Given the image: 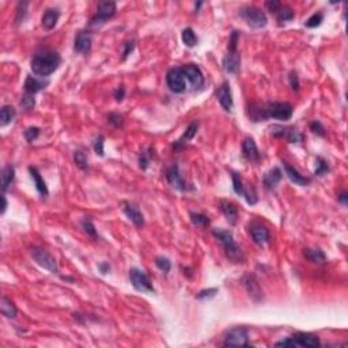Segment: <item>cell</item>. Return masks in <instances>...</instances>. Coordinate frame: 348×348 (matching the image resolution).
<instances>
[{
  "instance_id": "7",
  "label": "cell",
  "mask_w": 348,
  "mask_h": 348,
  "mask_svg": "<svg viewBox=\"0 0 348 348\" xmlns=\"http://www.w3.org/2000/svg\"><path fill=\"white\" fill-rule=\"evenodd\" d=\"M30 254H32V257H33L35 263L40 266H42L44 269H47V271L52 273H56L59 271L57 261H56L55 257H53L48 250L35 246V248H32V249H30Z\"/></svg>"
},
{
  "instance_id": "44",
  "label": "cell",
  "mask_w": 348,
  "mask_h": 348,
  "mask_svg": "<svg viewBox=\"0 0 348 348\" xmlns=\"http://www.w3.org/2000/svg\"><path fill=\"white\" fill-rule=\"evenodd\" d=\"M324 21V15L321 14V13H317V14H313L309 19L306 21V28H310V29H314V28H318L321 23Z\"/></svg>"
},
{
  "instance_id": "43",
  "label": "cell",
  "mask_w": 348,
  "mask_h": 348,
  "mask_svg": "<svg viewBox=\"0 0 348 348\" xmlns=\"http://www.w3.org/2000/svg\"><path fill=\"white\" fill-rule=\"evenodd\" d=\"M103 144H105V137H103V135H98V136L94 139V142H93V149L96 151L97 155H99V157H103V155H105Z\"/></svg>"
},
{
  "instance_id": "18",
  "label": "cell",
  "mask_w": 348,
  "mask_h": 348,
  "mask_svg": "<svg viewBox=\"0 0 348 348\" xmlns=\"http://www.w3.org/2000/svg\"><path fill=\"white\" fill-rule=\"evenodd\" d=\"M295 347H320V339L313 333H306V332H298L291 336Z\"/></svg>"
},
{
  "instance_id": "41",
  "label": "cell",
  "mask_w": 348,
  "mask_h": 348,
  "mask_svg": "<svg viewBox=\"0 0 348 348\" xmlns=\"http://www.w3.org/2000/svg\"><path fill=\"white\" fill-rule=\"evenodd\" d=\"M81 225H82V229L84 230V232H87V235L90 237H93V238H97L98 237V234H97V230H96V226L94 223L90 220V219H83L82 222H81Z\"/></svg>"
},
{
  "instance_id": "53",
  "label": "cell",
  "mask_w": 348,
  "mask_h": 348,
  "mask_svg": "<svg viewBox=\"0 0 348 348\" xmlns=\"http://www.w3.org/2000/svg\"><path fill=\"white\" fill-rule=\"evenodd\" d=\"M337 200L340 201L343 205L348 204V193L347 191H341L339 195H337Z\"/></svg>"
},
{
  "instance_id": "54",
  "label": "cell",
  "mask_w": 348,
  "mask_h": 348,
  "mask_svg": "<svg viewBox=\"0 0 348 348\" xmlns=\"http://www.w3.org/2000/svg\"><path fill=\"white\" fill-rule=\"evenodd\" d=\"M98 269L101 271V273H102V275L109 273V271H110L109 263H99V264H98Z\"/></svg>"
},
{
  "instance_id": "27",
  "label": "cell",
  "mask_w": 348,
  "mask_h": 348,
  "mask_svg": "<svg viewBox=\"0 0 348 348\" xmlns=\"http://www.w3.org/2000/svg\"><path fill=\"white\" fill-rule=\"evenodd\" d=\"M219 207H220V210L223 212L226 219L229 220V223L230 225H235L237 220H238V211L234 207V204L230 203V201H227V200H220L219 201Z\"/></svg>"
},
{
  "instance_id": "1",
  "label": "cell",
  "mask_w": 348,
  "mask_h": 348,
  "mask_svg": "<svg viewBox=\"0 0 348 348\" xmlns=\"http://www.w3.org/2000/svg\"><path fill=\"white\" fill-rule=\"evenodd\" d=\"M294 109L288 102H269V103H252L249 106V116L253 121H264L268 118H276L287 121L293 117Z\"/></svg>"
},
{
  "instance_id": "24",
  "label": "cell",
  "mask_w": 348,
  "mask_h": 348,
  "mask_svg": "<svg viewBox=\"0 0 348 348\" xmlns=\"http://www.w3.org/2000/svg\"><path fill=\"white\" fill-rule=\"evenodd\" d=\"M283 178V173L280 170L279 167H273L271 170H268L263 177V182L268 191H273L276 188V185L279 184Z\"/></svg>"
},
{
  "instance_id": "13",
  "label": "cell",
  "mask_w": 348,
  "mask_h": 348,
  "mask_svg": "<svg viewBox=\"0 0 348 348\" xmlns=\"http://www.w3.org/2000/svg\"><path fill=\"white\" fill-rule=\"evenodd\" d=\"M241 68V55L238 50H227V53L223 57V69L227 74L235 75L238 74Z\"/></svg>"
},
{
  "instance_id": "29",
  "label": "cell",
  "mask_w": 348,
  "mask_h": 348,
  "mask_svg": "<svg viewBox=\"0 0 348 348\" xmlns=\"http://www.w3.org/2000/svg\"><path fill=\"white\" fill-rule=\"evenodd\" d=\"M15 178V167L13 165H6L1 170V191L6 193Z\"/></svg>"
},
{
  "instance_id": "30",
  "label": "cell",
  "mask_w": 348,
  "mask_h": 348,
  "mask_svg": "<svg viewBox=\"0 0 348 348\" xmlns=\"http://www.w3.org/2000/svg\"><path fill=\"white\" fill-rule=\"evenodd\" d=\"M303 254H305L307 261H310L313 264H325L327 263V256L320 249H310V248H307V249L303 250Z\"/></svg>"
},
{
  "instance_id": "46",
  "label": "cell",
  "mask_w": 348,
  "mask_h": 348,
  "mask_svg": "<svg viewBox=\"0 0 348 348\" xmlns=\"http://www.w3.org/2000/svg\"><path fill=\"white\" fill-rule=\"evenodd\" d=\"M309 127H310V131L315 133L317 136H325V128H324V125L321 124V121L318 120H314L312 123L309 124Z\"/></svg>"
},
{
  "instance_id": "42",
  "label": "cell",
  "mask_w": 348,
  "mask_h": 348,
  "mask_svg": "<svg viewBox=\"0 0 348 348\" xmlns=\"http://www.w3.org/2000/svg\"><path fill=\"white\" fill-rule=\"evenodd\" d=\"M40 132H41V130L38 127H30L23 132V136H25L28 143H33L35 139L40 136Z\"/></svg>"
},
{
  "instance_id": "45",
  "label": "cell",
  "mask_w": 348,
  "mask_h": 348,
  "mask_svg": "<svg viewBox=\"0 0 348 348\" xmlns=\"http://www.w3.org/2000/svg\"><path fill=\"white\" fill-rule=\"evenodd\" d=\"M108 123L113 125L115 128H123L124 125V117L118 113H110L108 116Z\"/></svg>"
},
{
  "instance_id": "49",
  "label": "cell",
  "mask_w": 348,
  "mask_h": 348,
  "mask_svg": "<svg viewBox=\"0 0 348 348\" xmlns=\"http://www.w3.org/2000/svg\"><path fill=\"white\" fill-rule=\"evenodd\" d=\"M288 82H290L291 89L295 90V91H298V90H299V78H298V75H297V72L291 71V72L288 74Z\"/></svg>"
},
{
  "instance_id": "8",
  "label": "cell",
  "mask_w": 348,
  "mask_h": 348,
  "mask_svg": "<svg viewBox=\"0 0 348 348\" xmlns=\"http://www.w3.org/2000/svg\"><path fill=\"white\" fill-rule=\"evenodd\" d=\"M232 189L234 192L238 195V196H242V198H245V200L248 201V204H256L257 203V193L256 191L253 189L252 186H246L244 184V180L242 177L239 176L238 173H235V171H232Z\"/></svg>"
},
{
  "instance_id": "2",
  "label": "cell",
  "mask_w": 348,
  "mask_h": 348,
  "mask_svg": "<svg viewBox=\"0 0 348 348\" xmlns=\"http://www.w3.org/2000/svg\"><path fill=\"white\" fill-rule=\"evenodd\" d=\"M60 64H62V56L57 52L44 50V52H38L33 56L30 67L35 76L48 78L60 67Z\"/></svg>"
},
{
  "instance_id": "6",
  "label": "cell",
  "mask_w": 348,
  "mask_h": 348,
  "mask_svg": "<svg viewBox=\"0 0 348 348\" xmlns=\"http://www.w3.org/2000/svg\"><path fill=\"white\" fill-rule=\"evenodd\" d=\"M186 76H185L184 71L181 67H174L170 68L166 74V83L167 87L170 89L171 93L174 94H182L186 90Z\"/></svg>"
},
{
  "instance_id": "25",
  "label": "cell",
  "mask_w": 348,
  "mask_h": 348,
  "mask_svg": "<svg viewBox=\"0 0 348 348\" xmlns=\"http://www.w3.org/2000/svg\"><path fill=\"white\" fill-rule=\"evenodd\" d=\"M60 18V11L59 8H48L44 15H42L41 22H42V28L45 29L47 32H50L56 28L57 25V21Z\"/></svg>"
},
{
  "instance_id": "38",
  "label": "cell",
  "mask_w": 348,
  "mask_h": 348,
  "mask_svg": "<svg viewBox=\"0 0 348 348\" xmlns=\"http://www.w3.org/2000/svg\"><path fill=\"white\" fill-rule=\"evenodd\" d=\"M315 161H317V166H315V170H314V176L321 177V176H325V174H328L331 171V167H329V165H328V162L324 158L317 157Z\"/></svg>"
},
{
  "instance_id": "21",
  "label": "cell",
  "mask_w": 348,
  "mask_h": 348,
  "mask_svg": "<svg viewBox=\"0 0 348 348\" xmlns=\"http://www.w3.org/2000/svg\"><path fill=\"white\" fill-rule=\"evenodd\" d=\"M48 84H49V81H44V78L28 75L26 81H25V84H23V89H25V93L32 94V96H35L38 91H41V90L45 89Z\"/></svg>"
},
{
  "instance_id": "5",
  "label": "cell",
  "mask_w": 348,
  "mask_h": 348,
  "mask_svg": "<svg viewBox=\"0 0 348 348\" xmlns=\"http://www.w3.org/2000/svg\"><path fill=\"white\" fill-rule=\"evenodd\" d=\"M117 11V4L115 1H101L97 7L96 15L90 19V26L99 28L112 19Z\"/></svg>"
},
{
  "instance_id": "36",
  "label": "cell",
  "mask_w": 348,
  "mask_h": 348,
  "mask_svg": "<svg viewBox=\"0 0 348 348\" xmlns=\"http://www.w3.org/2000/svg\"><path fill=\"white\" fill-rule=\"evenodd\" d=\"M294 17H295V14H294L293 8L287 7V6H282V7L279 8V11L276 13V18H278V22H279V23H284V22L291 21V19H294Z\"/></svg>"
},
{
  "instance_id": "52",
  "label": "cell",
  "mask_w": 348,
  "mask_h": 348,
  "mask_svg": "<svg viewBox=\"0 0 348 348\" xmlns=\"http://www.w3.org/2000/svg\"><path fill=\"white\" fill-rule=\"evenodd\" d=\"M113 97H115V99H116L117 102H121L124 98H125V89H124V86H118V87L115 90Z\"/></svg>"
},
{
  "instance_id": "40",
  "label": "cell",
  "mask_w": 348,
  "mask_h": 348,
  "mask_svg": "<svg viewBox=\"0 0 348 348\" xmlns=\"http://www.w3.org/2000/svg\"><path fill=\"white\" fill-rule=\"evenodd\" d=\"M155 265L158 266V269H161L165 273H167L171 269L170 260L167 259V257H164V256L155 257Z\"/></svg>"
},
{
  "instance_id": "12",
  "label": "cell",
  "mask_w": 348,
  "mask_h": 348,
  "mask_svg": "<svg viewBox=\"0 0 348 348\" xmlns=\"http://www.w3.org/2000/svg\"><path fill=\"white\" fill-rule=\"evenodd\" d=\"M184 71L186 79L192 83L193 89L201 90L204 86V75L201 72V69L196 64H185L184 67H181Z\"/></svg>"
},
{
  "instance_id": "16",
  "label": "cell",
  "mask_w": 348,
  "mask_h": 348,
  "mask_svg": "<svg viewBox=\"0 0 348 348\" xmlns=\"http://www.w3.org/2000/svg\"><path fill=\"white\" fill-rule=\"evenodd\" d=\"M249 232H250L253 242L256 245L264 246L265 244L269 242L271 235H269V232H268V229H266L265 226L260 225V223H252V225L249 226Z\"/></svg>"
},
{
  "instance_id": "39",
  "label": "cell",
  "mask_w": 348,
  "mask_h": 348,
  "mask_svg": "<svg viewBox=\"0 0 348 348\" xmlns=\"http://www.w3.org/2000/svg\"><path fill=\"white\" fill-rule=\"evenodd\" d=\"M21 108L26 112H32L35 108V98L32 94L25 93L21 98Z\"/></svg>"
},
{
  "instance_id": "50",
  "label": "cell",
  "mask_w": 348,
  "mask_h": 348,
  "mask_svg": "<svg viewBox=\"0 0 348 348\" xmlns=\"http://www.w3.org/2000/svg\"><path fill=\"white\" fill-rule=\"evenodd\" d=\"M265 7L268 8V11L276 14L279 11V8L282 7V3L278 1V0H268V1H265Z\"/></svg>"
},
{
  "instance_id": "32",
  "label": "cell",
  "mask_w": 348,
  "mask_h": 348,
  "mask_svg": "<svg viewBox=\"0 0 348 348\" xmlns=\"http://www.w3.org/2000/svg\"><path fill=\"white\" fill-rule=\"evenodd\" d=\"M181 40L184 42L185 47H188V48H193V47L198 45V35H196V33L193 32L192 28H186L182 30Z\"/></svg>"
},
{
  "instance_id": "34",
  "label": "cell",
  "mask_w": 348,
  "mask_h": 348,
  "mask_svg": "<svg viewBox=\"0 0 348 348\" xmlns=\"http://www.w3.org/2000/svg\"><path fill=\"white\" fill-rule=\"evenodd\" d=\"M283 137H286L288 143H300L303 140V135L299 131L297 128H288V127H284Z\"/></svg>"
},
{
  "instance_id": "55",
  "label": "cell",
  "mask_w": 348,
  "mask_h": 348,
  "mask_svg": "<svg viewBox=\"0 0 348 348\" xmlns=\"http://www.w3.org/2000/svg\"><path fill=\"white\" fill-rule=\"evenodd\" d=\"M1 200H3V207H1V214H4V212H6V210H7V205H8L7 198H6V195H4V193L1 195Z\"/></svg>"
},
{
  "instance_id": "31",
  "label": "cell",
  "mask_w": 348,
  "mask_h": 348,
  "mask_svg": "<svg viewBox=\"0 0 348 348\" xmlns=\"http://www.w3.org/2000/svg\"><path fill=\"white\" fill-rule=\"evenodd\" d=\"M15 116H17V110L13 106H10V105L1 106V109H0V127L8 125L14 120Z\"/></svg>"
},
{
  "instance_id": "22",
  "label": "cell",
  "mask_w": 348,
  "mask_h": 348,
  "mask_svg": "<svg viewBox=\"0 0 348 348\" xmlns=\"http://www.w3.org/2000/svg\"><path fill=\"white\" fill-rule=\"evenodd\" d=\"M198 130H199V121H193L188 125V128L185 130V132L181 135L180 139H177L174 144H173V149L174 150H181L182 147L186 146V143H189L193 137L196 136V133H198Z\"/></svg>"
},
{
  "instance_id": "20",
  "label": "cell",
  "mask_w": 348,
  "mask_h": 348,
  "mask_svg": "<svg viewBox=\"0 0 348 348\" xmlns=\"http://www.w3.org/2000/svg\"><path fill=\"white\" fill-rule=\"evenodd\" d=\"M121 208H123L124 214L127 215V218L130 219L133 225L136 226V227H143L146 222H144L143 214L140 212L139 207H136L135 204H131V203L124 201L123 207H121Z\"/></svg>"
},
{
  "instance_id": "11",
  "label": "cell",
  "mask_w": 348,
  "mask_h": 348,
  "mask_svg": "<svg viewBox=\"0 0 348 348\" xmlns=\"http://www.w3.org/2000/svg\"><path fill=\"white\" fill-rule=\"evenodd\" d=\"M166 180H167V182H169L174 189H177V191L180 192H188L193 189L192 186H189V185L186 184L184 180H182L181 174H180V167H178L177 164L171 165L170 167L166 169Z\"/></svg>"
},
{
  "instance_id": "15",
  "label": "cell",
  "mask_w": 348,
  "mask_h": 348,
  "mask_svg": "<svg viewBox=\"0 0 348 348\" xmlns=\"http://www.w3.org/2000/svg\"><path fill=\"white\" fill-rule=\"evenodd\" d=\"M93 47V37L90 32H79L75 37L74 41V49L76 53H82V55H87Z\"/></svg>"
},
{
  "instance_id": "51",
  "label": "cell",
  "mask_w": 348,
  "mask_h": 348,
  "mask_svg": "<svg viewBox=\"0 0 348 348\" xmlns=\"http://www.w3.org/2000/svg\"><path fill=\"white\" fill-rule=\"evenodd\" d=\"M275 347H295V343H294L293 337L290 336V337H286L283 340L275 343Z\"/></svg>"
},
{
  "instance_id": "35",
  "label": "cell",
  "mask_w": 348,
  "mask_h": 348,
  "mask_svg": "<svg viewBox=\"0 0 348 348\" xmlns=\"http://www.w3.org/2000/svg\"><path fill=\"white\" fill-rule=\"evenodd\" d=\"M152 155H154V149H152V147L147 149V150H143L140 152V155H139V167H140L142 170H147V169H149Z\"/></svg>"
},
{
  "instance_id": "17",
  "label": "cell",
  "mask_w": 348,
  "mask_h": 348,
  "mask_svg": "<svg viewBox=\"0 0 348 348\" xmlns=\"http://www.w3.org/2000/svg\"><path fill=\"white\" fill-rule=\"evenodd\" d=\"M216 97H218V101L220 103V106L226 110V112H230L232 109V87H230V83L223 82L219 86L218 91H216Z\"/></svg>"
},
{
  "instance_id": "10",
  "label": "cell",
  "mask_w": 348,
  "mask_h": 348,
  "mask_svg": "<svg viewBox=\"0 0 348 348\" xmlns=\"http://www.w3.org/2000/svg\"><path fill=\"white\" fill-rule=\"evenodd\" d=\"M223 346L227 347H246L249 346V333L246 328H232L225 336Z\"/></svg>"
},
{
  "instance_id": "3",
  "label": "cell",
  "mask_w": 348,
  "mask_h": 348,
  "mask_svg": "<svg viewBox=\"0 0 348 348\" xmlns=\"http://www.w3.org/2000/svg\"><path fill=\"white\" fill-rule=\"evenodd\" d=\"M212 234L222 244L223 249H225L226 257L230 260L232 263L239 264V263L245 261V254L242 252V249L237 245V242L234 241L232 232L223 230V229H214Z\"/></svg>"
},
{
  "instance_id": "26",
  "label": "cell",
  "mask_w": 348,
  "mask_h": 348,
  "mask_svg": "<svg viewBox=\"0 0 348 348\" xmlns=\"http://www.w3.org/2000/svg\"><path fill=\"white\" fill-rule=\"evenodd\" d=\"M29 173H30V177L33 178V182H34L35 189L38 191V193L41 195L42 198H47V196L49 195L48 186H47V184H45L44 178L41 177V174H40L38 169H37V167H34V166H30V167H29Z\"/></svg>"
},
{
  "instance_id": "37",
  "label": "cell",
  "mask_w": 348,
  "mask_h": 348,
  "mask_svg": "<svg viewBox=\"0 0 348 348\" xmlns=\"http://www.w3.org/2000/svg\"><path fill=\"white\" fill-rule=\"evenodd\" d=\"M74 162L81 170H89V159L83 151L78 150L74 152Z\"/></svg>"
},
{
  "instance_id": "47",
  "label": "cell",
  "mask_w": 348,
  "mask_h": 348,
  "mask_svg": "<svg viewBox=\"0 0 348 348\" xmlns=\"http://www.w3.org/2000/svg\"><path fill=\"white\" fill-rule=\"evenodd\" d=\"M218 288H207V290H201L200 293L196 295V298H198L199 300H203V299H210V298H214L216 294H218Z\"/></svg>"
},
{
  "instance_id": "56",
  "label": "cell",
  "mask_w": 348,
  "mask_h": 348,
  "mask_svg": "<svg viewBox=\"0 0 348 348\" xmlns=\"http://www.w3.org/2000/svg\"><path fill=\"white\" fill-rule=\"evenodd\" d=\"M201 4H203V3H201V1H199V3H198V4H196V11H198V10H199V8H200V7H201Z\"/></svg>"
},
{
  "instance_id": "4",
  "label": "cell",
  "mask_w": 348,
  "mask_h": 348,
  "mask_svg": "<svg viewBox=\"0 0 348 348\" xmlns=\"http://www.w3.org/2000/svg\"><path fill=\"white\" fill-rule=\"evenodd\" d=\"M239 17L253 29H263L268 25V18L260 8L254 6H245L239 8Z\"/></svg>"
},
{
  "instance_id": "9",
  "label": "cell",
  "mask_w": 348,
  "mask_h": 348,
  "mask_svg": "<svg viewBox=\"0 0 348 348\" xmlns=\"http://www.w3.org/2000/svg\"><path fill=\"white\" fill-rule=\"evenodd\" d=\"M130 280L133 288L139 293H154L155 288L151 283L150 278L146 275L144 271L139 268H131L130 269Z\"/></svg>"
},
{
  "instance_id": "23",
  "label": "cell",
  "mask_w": 348,
  "mask_h": 348,
  "mask_svg": "<svg viewBox=\"0 0 348 348\" xmlns=\"http://www.w3.org/2000/svg\"><path fill=\"white\" fill-rule=\"evenodd\" d=\"M283 167H284V173L286 176L290 178V181L294 182L295 185H299V186H307V185L312 182V180L309 177H305L303 174H300L299 171L297 170L295 167H293L291 165L283 162Z\"/></svg>"
},
{
  "instance_id": "48",
  "label": "cell",
  "mask_w": 348,
  "mask_h": 348,
  "mask_svg": "<svg viewBox=\"0 0 348 348\" xmlns=\"http://www.w3.org/2000/svg\"><path fill=\"white\" fill-rule=\"evenodd\" d=\"M135 45H136V41L135 40H131V41L124 42V50H123V60H125L128 56L133 52L135 49Z\"/></svg>"
},
{
  "instance_id": "19",
  "label": "cell",
  "mask_w": 348,
  "mask_h": 348,
  "mask_svg": "<svg viewBox=\"0 0 348 348\" xmlns=\"http://www.w3.org/2000/svg\"><path fill=\"white\" fill-rule=\"evenodd\" d=\"M242 155L252 164H257L260 161V151L253 137H246L242 142Z\"/></svg>"
},
{
  "instance_id": "14",
  "label": "cell",
  "mask_w": 348,
  "mask_h": 348,
  "mask_svg": "<svg viewBox=\"0 0 348 348\" xmlns=\"http://www.w3.org/2000/svg\"><path fill=\"white\" fill-rule=\"evenodd\" d=\"M242 284H244L246 291L249 294V297L253 300L259 302V300L263 299V290H261V287H260L259 282H257L254 275H246V276H244L242 278Z\"/></svg>"
},
{
  "instance_id": "28",
  "label": "cell",
  "mask_w": 348,
  "mask_h": 348,
  "mask_svg": "<svg viewBox=\"0 0 348 348\" xmlns=\"http://www.w3.org/2000/svg\"><path fill=\"white\" fill-rule=\"evenodd\" d=\"M0 312L6 318L13 320L18 314V309L13 303V300L8 299L7 297H4V295H1V298H0Z\"/></svg>"
},
{
  "instance_id": "33",
  "label": "cell",
  "mask_w": 348,
  "mask_h": 348,
  "mask_svg": "<svg viewBox=\"0 0 348 348\" xmlns=\"http://www.w3.org/2000/svg\"><path fill=\"white\" fill-rule=\"evenodd\" d=\"M189 218H191L192 225L200 227V229H207L210 226V219L204 214H199V212H189Z\"/></svg>"
}]
</instances>
